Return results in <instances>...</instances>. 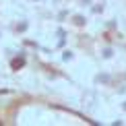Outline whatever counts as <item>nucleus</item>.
Instances as JSON below:
<instances>
[]
</instances>
